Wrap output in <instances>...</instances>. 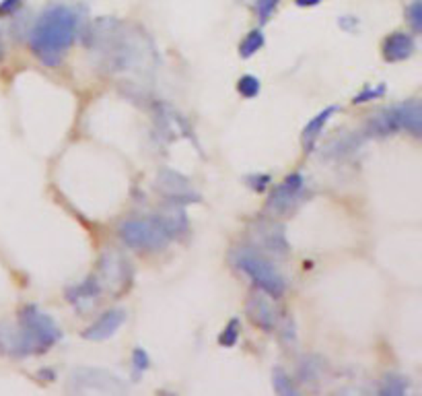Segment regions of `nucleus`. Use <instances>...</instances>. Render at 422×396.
Masks as SVG:
<instances>
[{
  "instance_id": "nucleus-1",
  "label": "nucleus",
  "mask_w": 422,
  "mask_h": 396,
  "mask_svg": "<svg viewBox=\"0 0 422 396\" xmlns=\"http://www.w3.org/2000/svg\"><path fill=\"white\" fill-rule=\"evenodd\" d=\"M83 36L89 52L95 56L97 68L105 75L142 73L144 68H153V41L138 25L115 17H97Z\"/></svg>"
},
{
  "instance_id": "nucleus-2",
  "label": "nucleus",
  "mask_w": 422,
  "mask_h": 396,
  "mask_svg": "<svg viewBox=\"0 0 422 396\" xmlns=\"http://www.w3.org/2000/svg\"><path fill=\"white\" fill-rule=\"evenodd\" d=\"M78 31L80 15L77 9L68 4H52L39 15L33 27L27 31V41L41 64L56 68L64 54L80 36Z\"/></svg>"
},
{
  "instance_id": "nucleus-3",
  "label": "nucleus",
  "mask_w": 422,
  "mask_h": 396,
  "mask_svg": "<svg viewBox=\"0 0 422 396\" xmlns=\"http://www.w3.org/2000/svg\"><path fill=\"white\" fill-rule=\"evenodd\" d=\"M188 219L181 209V204L169 202V209L165 213H159L154 217L128 219L117 227L120 239L138 252H157L163 250L172 239L186 234Z\"/></svg>"
},
{
  "instance_id": "nucleus-4",
  "label": "nucleus",
  "mask_w": 422,
  "mask_h": 396,
  "mask_svg": "<svg viewBox=\"0 0 422 396\" xmlns=\"http://www.w3.org/2000/svg\"><path fill=\"white\" fill-rule=\"evenodd\" d=\"M410 132L412 137H421L422 108L418 99H408L402 103H394L384 108L366 122V137H389L396 132Z\"/></svg>"
},
{
  "instance_id": "nucleus-5",
  "label": "nucleus",
  "mask_w": 422,
  "mask_h": 396,
  "mask_svg": "<svg viewBox=\"0 0 422 396\" xmlns=\"http://www.w3.org/2000/svg\"><path fill=\"white\" fill-rule=\"evenodd\" d=\"M231 262L237 271L248 275L260 291L268 293L274 299L285 296L287 281L268 258H264L262 252H258L253 248H237L231 254Z\"/></svg>"
},
{
  "instance_id": "nucleus-6",
  "label": "nucleus",
  "mask_w": 422,
  "mask_h": 396,
  "mask_svg": "<svg viewBox=\"0 0 422 396\" xmlns=\"http://www.w3.org/2000/svg\"><path fill=\"white\" fill-rule=\"evenodd\" d=\"M19 326L33 349V355L50 351L62 338V330L56 324V320L50 314H46L43 310H39L36 303L21 308Z\"/></svg>"
},
{
  "instance_id": "nucleus-7",
  "label": "nucleus",
  "mask_w": 422,
  "mask_h": 396,
  "mask_svg": "<svg viewBox=\"0 0 422 396\" xmlns=\"http://www.w3.org/2000/svg\"><path fill=\"white\" fill-rule=\"evenodd\" d=\"M68 388L73 392H107V395H124L128 386L124 380L101 368H78L70 374Z\"/></svg>"
},
{
  "instance_id": "nucleus-8",
  "label": "nucleus",
  "mask_w": 422,
  "mask_h": 396,
  "mask_svg": "<svg viewBox=\"0 0 422 396\" xmlns=\"http://www.w3.org/2000/svg\"><path fill=\"white\" fill-rule=\"evenodd\" d=\"M101 285L103 291H110L112 296H122L128 291L132 283V269L126 258H122L117 252H107L99 260L97 273H93Z\"/></svg>"
},
{
  "instance_id": "nucleus-9",
  "label": "nucleus",
  "mask_w": 422,
  "mask_h": 396,
  "mask_svg": "<svg viewBox=\"0 0 422 396\" xmlns=\"http://www.w3.org/2000/svg\"><path fill=\"white\" fill-rule=\"evenodd\" d=\"M253 244L258 248V252L262 254H270V256H287L288 254V241L287 234H285V225L274 221V219H260L253 229Z\"/></svg>"
},
{
  "instance_id": "nucleus-10",
  "label": "nucleus",
  "mask_w": 422,
  "mask_h": 396,
  "mask_svg": "<svg viewBox=\"0 0 422 396\" xmlns=\"http://www.w3.org/2000/svg\"><path fill=\"white\" fill-rule=\"evenodd\" d=\"M305 197V178L301 174H290L278 186H274L268 200V209L272 213L287 215L292 213Z\"/></svg>"
},
{
  "instance_id": "nucleus-11",
  "label": "nucleus",
  "mask_w": 422,
  "mask_h": 396,
  "mask_svg": "<svg viewBox=\"0 0 422 396\" xmlns=\"http://www.w3.org/2000/svg\"><path fill=\"white\" fill-rule=\"evenodd\" d=\"M246 314L250 318V322L253 326L262 328L264 333H272L276 326H278V310L276 306L272 303L268 293L264 291H253L248 297V303H246Z\"/></svg>"
},
{
  "instance_id": "nucleus-12",
  "label": "nucleus",
  "mask_w": 422,
  "mask_h": 396,
  "mask_svg": "<svg viewBox=\"0 0 422 396\" xmlns=\"http://www.w3.org/2000/svg\"><path fill=\"white\" fill-rule=\"evenodd\" d=\"M157 188L163 192V197L175 204H188V202H198L200 197L196 194L190 186V179L181 176L179 172L173 170H163L157 176Z\"/></svg>"
},
{
  "instance_id": "nucleus-13",
  "label": "nucleus",
  "mask_w": 422,
  "mask_h": 396,
  "mask_svg": "<svg viewBox=\"0 0 422 396\" xmlns=\"http://www.w3.org/2000/svg\"><path fill=\"white\" fill-rule=\"evenodd\" d=\"M101 293H103V289H101L97 277L89 275L85 281H80V283L66 289V299H68V303H73L77 308L78 312L85 314V312L95 308L97 301L101 299Z\"/></svg>"
},
{
  "instance_id": "nucleus-14",
  "label": "nucleus",
  "mask_w": 422,
  "mask_h": 396,
  "mask_svg": "<svg viewBox=\"0 0 422 396\" xmlns=\"http://www.w3.org/2000/svg\"><path fill=\"white\" fill-rule=\"evenodd\" d=\"M124 322H126V310H122V308L107 310L97 318L91 326L85 328L83 337L87 340H105V338L114 337L115 333L122 328Z\"/></svg>"
},
{
  "instance_id": "nucleus-15",
  "label": "nucleus",
  "mask_w": 422,
  "mask_h": 396,
  "mask_svg": "<svg viewBox=\"0 0 422 396\" xmlns=\"http://www.w3.org/2000/svg\"><path fill=\"white\" fill-rule=\"evenodd\" d=\"M0 355L27 357L33 355V349L21 326H13L9 322H0Z\"/></svg>"
},
{
  "instance_id": "nucleus-16",
  "label": "nucleus",
  "mask_w": 422,
  "mask_h": 396,
  "mask_svg": "<svg viewBox=\"0 0 422 396\" xmlns=\"http://www.w3.org/2000/svg\"><path fill=\"white\" fill-rule=\"evenodd\" d=\"M416 52V40L412 33L406 31H394L384 40L381 46V54H384L385 62L396 64V62H403V60L412 58V54Z\"/></svg>"
},
{
  "instance_id": "nucleus-17",
  "label": "nucleus",
  "mask_w": 422,
  "mask_h": 396,
  "mask_svg": "<svg viewBox=\"0 0 422 396\" xmlns=\"http://www.w3.org/2000/svg\"><path fill=\"white\" fill-rule=\"evenodd\" d=\"M157 132L167 140L179 139V132L184 137H192L186 120L181 118L179 114H175L172 108L165 105V103H161L159 110H157Z\"/></svg>"
},
{
  "instance_id": "nucleus-18",
  "label": "nucleus",
  "mask_w": 422,
  "mask_h": 396,
  "mask_svg": "<svg viewBox=\"0 0 422 396\" xmlns=\"http://www.w3.org/2000/svg\"><path fill=\"white\" fill-rule=\"evenodd\" d=\"M334 114H338V105H327V108H324L317 116H313V118L309 120L307 126L303 128V135H301L305 153H311V151H313L315 142L320 140L324 128H326V124L332 120Z\"/></svg>"
},
{
  "instance_id": "nucleus-19",
  "label": "nucleus",
  "mask_w": 422,
  "mask_h": 396,
  "mask_svg": "<svg viewBox=\"0 0 422 396\" xmlns=\"http://www.w3.org/2000/svg\"><path fill=\"white\" fill-rule=\"evenodd\" d=\"M272 388L274 392L280 396H297L299 395V388L295 384V380L288 376L283 368H274L272 372Z\"/></svg>"
},
{
  "instance_id": "nucleus-20",
  "label": "nucleus",
  "mask_w": 422,
  "mask_h": 396,
  "mask_svg": "<svg viewBox=\"0 0 422 396\" xmlns=\"http://www.w3.org/2000/svg\"><path fill=\"white\" fill-rule=\"evenodd\" d=\"M264 43H266L264 31L262 29H251L250 33L239 43V56L241 58H251L253 54H258L264 48Z\"/></svg>"
},
{
  "instance_id": "nucleus-21",
  "label": "nucleus",
  "mask_w": 422,
  "mask_h": 396,
  "mask_svg": "<svg viewBox=\"0 0 422 396\" xmlns=\"http://www.w3.org/2000/svg\"><path fill=\"white\" fill-rule=\"evenodd\" d=\"M322 370H324V361L320 357L309 355L305 357L301 363H299V382H315L322 376Z\"/></svg>"
},
{
  "instance_id": "nucleus-22",
  "label": "nucleus",
  "mask_w": 422,
  "mask_h": 396,
  "mask_svg": "<svg viewBox=\"0 0 422 396\" xmlns=\"http://www.w3.org/2000/svg\"><path fill=\"white\" fill-rule=\"evenodd\" d=\"M359 145H361V137L348 135V137H342V139L332 140L327 145V155L329 157H344V155H350Z\"/></svg>"
},
{
  "instance_id": "nucleus-23",
  "label": "nucleus",
  "mask_w": 422,
  "mask_h": 396,
  "mask_svg": "<svg viewBox=\"0 0 422 396\" xmlns=\"http://www.w3.org/2000/svg\"><path fill=\"white\" fill-rule=\"evenodd\" d=\"M410 390V384H408V377L398 376V374H389L384 377L381 382V388H379V395L381 396H403Z\"/></svg>"
},
{
  "instance_id": "nucleus-24",
  "label": "nucleus",
  "mask_w": 422,
  "mask_h": 396,
  "mask_svg": "<svg viewBox=\"0 0 422 396\" xmlns=\"http://www.w3.org/2000/svg\"><path fill=\"white\" fill-rule=\"evenodd\" d=\"M239 335H241V322L237 320V318H231L229 324L223 328V333L218 335V345L221 347H235L237 345V340H239Z\"/></svg>"
},
{
  "instance_id": "nucleus-25",
  "label": "nucleus",
  "mask_w": 422,
  "mask_h": 396,
  "mask_svg": "<svg viewBox=\"0 0 422 396\" xmlns=\"http://www.w3.org/2000/svg\"><path fill=\"white\" fill-rule=\"evenodd\" d=\"M260 89H262V83L253 75H243L241 79L237 80V91H239L241 98L253 99L260 93Z\"/></svg>"
},
{
  "instance_id": "nucleus-26",
  "label": "nucleus",
  "mask_w": 422,
  "mask_h": 396,
  "mask_svg": "<svg viewBox=\"0 0 422 396\" xmlns=\"http://www.w3.org/2000/svg\"><path fill=\"white\" fill-rule=\"evenodd\" d=\"M406 19L410 23L414 36H418L422 31V0H412L406 9Z\"/></svg>"
},
{
  "instance_id": "nucleus-27",
  "label": "nucleus",
  "mask_w": 422,
  "mask_h": 396,
  "mask_svg": "<svg viewBox=\"0 0 422 396\" xmlns=\"http://www.w3.org/2000/svg\"><path fill=\"white\" fill-rule=\"evenodd\" d=\"M385 91H387L385 83H377L375 87H373V85H366L361 93H357V95L352 98V103H366V101H373V99L384 98Z\"/></svg>"
},
{
  "instance_id": "nucleus-28",
  "label": "nucleus",
  "mask_w": 422,
  "mask_h": 396,
  "mask_svg": "<svg viewBox=\"0 0 422 396\" xmlns=\"http://www.w3.org/2000/svg\"><path fill=\"white\" fill-rule=\"evenodd\" d=\"M149 368H151V359H149V353H147L142 347H136L134 351H132V370H134V376L144 374Z\"/></svg>"
},
{
  "instance_id": "nucleus-29",
  "label": "nucleus",
  "mask_w": 422,
  "mask_h": 396,
  "mask_svg": "<svg viewBox=\"0 0 422 396\" xmlns=\"http://www.w3.org/2000/svg\"><path fill=\"white\" fill-rule=\"evenodd\" d=\"M278 4H280V0H255V13H258L260 23H268L274 11L278 9Z\"/></svg>"
},
{
  "instance_id": "nucleus-30",
  "label": "nucleus",
  "mask_w": 422,
  "mask_h": 396,
  "mask_svg": "<svg viewBox=\"0 0 422 396\" xmlns=\"http://www.w3.org/2000/svg\"><path fill=\"white\" fill-rule=\"evenodd\" d=\"M246 182H248V186H250L253 192L262 194V192H264V190L270 186L272 178H270L268 174H251V176L246 178Z\"/></svg>"
},
{
  "instance_id": "nucleus-31",
  "label": "nucleus",
  "mask_w": 422,
  "mask_h": 396,
  "mask_svg": "<svg viewBox=\"0 0 422 396\" xmlns=\"http://www.w3.org/2000/svg\"><path fill=\"white\" fill-rule=\"evenodd\" d=\"M25 0H2L0 2V17H13L21 6H23Z\"/></svg>"
},
{
  "instance_id": "nucleus-32",
  "label": "nucleus",
  "mask_w": 422,
  "mask_h": 396,
  "mask_svg": "<svg viewBox=\"0 0 422 396\" xmlns=\"http://www.w3.org/2000/svg\"><path fill=\"white\" fill-rule=\"evenodd\" d=\"M338 25H340L344 31L350 33V31H354V29L359 27V19H357V17H352V15H344V17H340V19H338Z\"/></svg>"
},
{
  "instance_id": "nucleus-33",
  "label": "nucleus",
  "mask_w": 422,
  "mask_h": 396,
  "mask_svg": "<svg viewBox=\"0 0 422 396\" xmlns=\"http://www.w3.org/2000/svg\"><path fill=\"white\" fill-rule=\"evenodd\" d=\"M322 0H295V4L297 6H301V9H309V6H317Z\"/></svg>"
},
{
  "instance_id": "nucleus-34",
  "label": "nucleus",
  "mask_w": 422,
  "mask_h": 396,
  "mask_svg": "<svg viewBox=\"0 0 422 396\" xmlns=\"http://www.w3.org/2000/svg\"><path fill=\"white\" fill-rule=\"evenodd\" d=\"M6 50H4V40H2V29H0V60L4 58Z\"/></svg>"
}]
</instances>
